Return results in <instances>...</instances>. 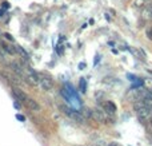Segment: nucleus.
<instances>
[{
    "label": "nucleus",
    "mask_w": 152,
    "mask_h": 146,
    "mask_svg": "<svg viewBox=\"0 0 152 146\" xmlns=\"http://www.w3.org/2000/svg\"><path fill=\"white\" fill-rule=\"evenodd\" d=\"M12 94L16 98V101H20L21 103L26 107H28L29 110H34V111H39L40 110L39 103H37L34 98H31V97H28L26 93H23L21 90H19V88H12Z\"/></svg>",
    "instance_id": "obj_1"
},
{
    "label": "nucleus",
    "mask_w": 152,
    "mask_h": 146,
    "mask_svg": "<svg viewBox=\"0 0 152 146\" xmlns=\"http://www.w3.org/2000/svg\"><path fill=\"white\" fill-rule=\"evenodd\" d=\"M134 109H135V111H136L137 118H139V121L142 123H144V125H145V123L151 122V119H152V110L148 109V107L145 106L142 101L136 102V103L134 105Z\"/></svg>",
    "instance_id": "obj_2"
},
{
    "label": "nucleus",
    "mask_w": 152,
    "mask_h": 146,
    "mask_svg": "<svg viewBox=\"0 0 152 146\" xmlns=\"http://www.w3.org/2000/svg\"><path fill=\"white\" fill-rule=\"evenodd\" d=\"M59 109L61 110L63 114H66L67 117H69L71 119H74L79 123H86V118H84L79 111H75V110L69 109V107H67V106H59Z\"/></svg>",
    "instance_id": "obj_3"
},
{
    "label": "nucleus",
    "mask_w": 152,
    "mask_h": 146,
    "mask_svg": "<svg viewBox=\"0 0 152 146\" xmlns=\"http://www.w3.org/2000/svg\"><path fill=\"white\" fill-rule=\"evenodd\" d=\"M91 118L100 123H107L108 122V113L102 107H95L91 110Z\"/></svg>",
    "instance_id": "obj_4"
},
{
    "label": "nucleus",
    "mask_w": 152,
    "mask_h": 146,
    "mask_svg": "<svg viewBox=\"0 0 152 146\" xmlns=\"http://www.w3.org/2000/svg\"><path fill=\"white\" fill-rule=\"evenodd\" d=\"M39 85L44 91H48L53 87V82L48 75H39Z\"/></svg>",
    "instance_id": "obj_5"
},
{
    "label": "nucleus",
    "mask_w": 152,
    "mask_h": 146,
    "mask_svg": "<svg viewBox=\"0 0 152 146\" xmlns=\"http://www.w3.org/2000/svg\"><path fill=\"white\" fill-rule=\"evenodd\" d=\"M24 80L31 86H36V85H39V75H37L36 72L29 71L27 75L24 74Z\"/></svg>",
    "instance_id": "obj_6"
},
{
    "label": "nucleus",
    "mask_w": 152,
    "mask_h": 146,
    "mask_svg": "<svg viewBox=\"0 0 152 146\" xmlns=\"http://www.w3.org/2000/svg\"><path fill=\"white\" fill-rule=\"evenodd\" d=\"M0 46H1L3 50H4L7 54H10V55H15L16 54V46H12L11 43H7L5 40H1V42H0Z\"/></svg>",
    "instance_id": "obj_7"
},
{
    "label": "nucleus",
    "mask_w": 152,
    "mask_h": 146,
    "mask_svg": "<svg viewBox=\"0 0 152 146\" xmlns=\"http://www.w3.org/2000/svg\"><path fill=\"white\" fill-rule=\"evenodd\" d=\"M10 67H11V70H12L15 74L19 75V77H24V69L19 63H15V62H13V63L10 64Z\"/></svg>",
    "instance_id": "obj_8"
},
{
    "label": "nucleus",
    "mask_w": 152,
    "mask_h": 146,
    "mask_svg": "<svg viewBox=\"0 0 152 146\" xmlns=\"http://www.w3.org/2000/svg\"><path fill=\"white\" fill-rule=\"evenodd\" d=\"M143 18L152 20V3L151 4H147V7H144V10H143Z\"/></svg>",
    "instance_id": "obj_9"
},
{
    "label": "nucleus",
    "mask_w": 152,
    "mask_h": 146,
    "mask_svg": "<svg viewBox=\"0 0 152 146\" xmlns=\"http://www.w3.org/2000/svg\"><path fill=\"white\" fill-rule=\"evenodd\" d=\"M140 101H142L143 103H144L145 106L148 107V109L152 110V97L151 95H148V94H144V95L142 97V99H140Z\"/></svg>",
    "instance_id": "obj_10"
},
{
    "label": "nucleus",
    "mask_w": 152,
    "mask_h": 146,
    "mask_svg": "<svg viewBox=\"0 0 152 146\" xmlns=\"http://www.w3.org/2000/svg\"><path fill=\"white\" fill-rule=\"evenodd\" d=\"M148 3H150V0H135V1H134V7L135 8H144Z\"/></svg>",
    "instance_id": "obj_11"
},
{
    "label": "nucleus",
    "mask_w": 152,
    "mask_h": 146,
    "mask_svg": "<svg viewBox=\"0 0 152 146\" xmlns=\"http://www.w3.org/2000/svg\"><path fill=\"white\" fill-rule=\"evenodd\" d=\"M105 111L110 113V114H115L116 106L112 103V102H107V103H105Z\"/></svg>",
    "instance_id": "obj_12"
},
{
    "label": "nucleus",
    "mask_w": 152,
    "mask_h": 146,
    "mask_svg": "<svg viewBox=\"0 0 152 146\" xmlns=\"http://www.w3.org/2000/svg\"><path fill=\"white\" fill-rule=\"evenodd\" d=\"M16 51H18L21 56H24V59H29V55L26 52V50H24V48L20 47V46H16Z\"/></svg>",
    "instance_id": "obj_13"
},
{
    "label": "nucleus",
    "mask_w": 152,
    "mask_h": 146,
    "mask_svg": "<svg viewBox=\"0 0 152 146\" xmlns=\"http://www.w3.org/2000/svg\"><path fill=\"white\" fill-rule=\"evenodd\" d=\"M145 35H147L148 39H151V40H152V27L147 28V31H145Z\"/></svg>",
    "instance_id": "obj_14"
},
{
    "label": "nucleus",
    "mask_w": 152,
    "mask_h": 146,
    "mask_svg": "<svg viewBox=\"0 0 152 146\" xmlns=\"http://www.w3.org/2000/svg\"><path fill=\"white\" fill-rule=\"evenodd\" d=\"M80 88H81V91H86V80L84 79L80 80Z\"/></svg>",
    "instance_id": "obj_15"
},
{
    "label": "nucleus",
    "mask_w": 152,
    "mask_h": 146,
    "mask_svg": "<svg viewBox=\"0 0 152 146\" xmlns=\"http://www.w3.org/2000/svg\"><path fill=\"white\" fill-rule=\"evenodd\" d=\"M4 36H5V39L11 40V42H12V40H13V38H12V36H11V35H10V34H4Z\"/></svg>",
    "instance_id": "obj_16"
},
{
    "label": "nucleus",
    "mask_w": 152,
    "mask_h": 146,
    "mask_svg": "<svg viewBox=\"0 0 152 146\" xmlns=\"http://www.w3.org/2000/svg\"><path fill=\"white\" fill-rule=\"evenodd\" d=\"M0 62H4V54H1V51H0Z\"/></svg>",
    "instance_id": "obj_17"
},
{
    "label": "nucleus",
    "mask_w": 152,
    "mask_h": 146,
    "mask_svg": "<svg viewBox=\"0 0 152 146\" xmlns=\"http://www.w3.org/2000/svg\"><path fill=\"white\" fill-rule=\"evenodd\" d=\"M3 7H4V8H8V3L4 1V3H3Z\"/></svg>",
    "instance_id": "obj_18"
},
{
    "label": "nucleus",
    "mask_w": 152,
    "mask_h": 146,
    "mask_svg": "<svg viewBox=\"0 0 152 146\" xmlns=\"http://www.w3.org/2000/svg\"><path fill=\"white\" fill-rule=\"evenodd\" d=\"M18 119H20V121H24V117H23V115H18Z\"/></svg>",
    "instance_id": "obj_19"
},
{
    "label": "nucleus",
    "mask_w": 152,
    "mask_h": 146,
    "mask_svg": "<svg viewBox=\"0 0 152 146\" xmlns=\"http://www.w3.org/2000/svg\"><path fill=\"white\" fill-rule=\"evenodd\" d=\"M150 138H151V141H152V134H151V136H150Z\"/></svg>",
    "instance_id": "obj_20"
}]
</instances>
